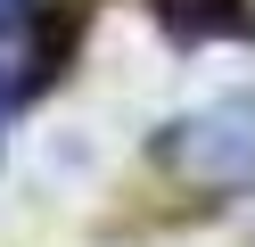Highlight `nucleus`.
<instances>
[{
    "mask_svg": "<svg viewBox=\"0 0 255 247\" xmlns=\"http://www.w3.org/2000/svg\"><path fill=\"white\" fill-rule=\"evenodd\" d=\"M156 157L181 165L198 190H239V181H255V99H222V107L173 124Z\"/></svg>",
    "mask_w": 255,
    "mask_h": 247,
    "instance_id": "1",
    "label": "nucleus"
},
{
    "mask_svg": "<svg viewBox=\"0 0 255 247\" xmlns=\"http://www.w3.org/2000/svg\"><path fill=\"white\" fill-rule=\"evenodd\" d=\"M66 58V16L50 0H0V99H25Z\"/></svg>",
    "mask_w": 255,
    "mask_h": 247,
    "instance_id": "2",
    "label": "nucleus"
},
{
    "mask_svg": "<svg viewBox=\"0 0 255 247\" xmlns=\"http://www.w3.org/2000/svg\"><path fill=\"white\" fill-rule=\"evenodd\" d=\"M156 25L173 33V41H231V33H247V0H148Z\"/></svg>",
    "mask_w": 255,
    "mask_h": 247,
    "instance_id": "3",
    "label": "nucleus"
},
{
    "mask_svg": "<svg viewBox=\"0 0 255 247\" xmlns=\"http://www.w3.org/2000/svg\"><path fill=\"white\" fill-rule=\"evenodd\" d=\"M0 107H8V99H0Z\"/></svg>",
    "mask_w": 255,
    "mask_h": 247,
    "instance_id": "4",
    "label": "nucleus"
}]
</instances>
